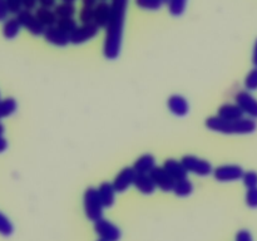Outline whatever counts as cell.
<instances>
[{"mask_svg": "<svg viewBox=\"0 0 257 241\" xmlns=\"http://www.w3.org/2000/svg\"><path fill=\"white\" fill-rule=\"evenodd\" d=\"M193 185L188 178H183V180L176 181L175 187H173V192L178 197H187L192 193Z\"/></svg>", "mask_w": 257, "mask_h": 241, "instance_id": "cell-22", "label": "cell"}, {"mask_svg": "<svg viewBox=\"0 0 257 241\" xmlns=\"http://www.w3.org/2000/svg\"><path fill=\"white\" fill-rule=\"evenodd\" d=\"M12 14H19L23 10V0H5Z\"/></svg>", "mask_w": 257, "mask_h": 241, "instance_id": "cell-33", "label": "cell"}, {"mask_svg": "<svg viewBox=\"0 0 257 241\" xmlns=\"http://www.w3.org/2000/svg\"><path fill=\"white\" fill-rule=\"evenodd\" d=\"M20 29H22V24L19 23V20L17 18H10L4 22L3 25V35H4L7 39H14L18 37Z\"/></svg>", "mask_w": 257, "mask_h": 241, "instance_id": "cell-21", "label": "cell"}, {"mask_svg": "<svg viewBox=\"0 0 257 241\" xmlns=\"http://www.w3.org/2000/svg\"><path fill=\"white\" fill-rule=\"evenodd\" d=\"M18 104L14 98H5L0 100V119L10 117L17 110Z\"/></svg>", "mask_w": 257, "mask_h": 241, "instance_id": "cell-24", "label": "cell"}, {"mask_svg": "<svg viewBox=\"0 0 257 241\" xmlns=\"http://www.w3.org/2000/svg\"><path fill=\"white\" fill-rule=\"evenodd\" d=\"M128 2L130 0H112L110 4V18L105 28V38L103 44V54L107 59H115L120 53Z\"/></svg>", "mask_w": 257, "mask_h": 241, "instance_id": "cell-1", "label": "cell"}, {"mask_svg": "<svg viewBox=\"0 0 257 241\" xmlns=\"http://www.w3.org/2000/svg\"><path fill=\"white\" fill-rule=\"evenodd\" d=\"M97 190H98V195H99V198H100V201H102L103 206H104V207H108V208L112 207V206L114 205L115 193H117V191H115L113 183H110V182L100 183L99 187H98Z\"/></svg>", "mask_w": 257, "mask_h": 241, "instance_id": "cell-17", "label": "cell"}, {"mask_svg": "<svg viewBox=\"0 0 257 241\" xmlns=\"http://www.w3.org/2000/svg\"><path fill=\"white\" fill-rule=\"evenodd\" d=\"M163 168L170 173L171 177H172L175 181H180V180H183V178H187L188 171L186 170V167L183 166L182 161L173 160V158L166 160L165 163H163Z\"/></svg>", "mask_w": 257, "mask_h": 241, "instance_id": "cell-15", "label": "cell"}, {"mask_svg": "<svg viewBox=\"0 0 257 241\" xmlns=\"http://www.w3.org/2000/svg\"><path fill=\"white\" fill-rule=\"evenodd\" d=\"M83 7H93L94 8L95 5L98 4V0H82Z\"/></svg>", "mask_w": 257, "mask_h": 241, "instance_id": "cell-39", "label": "cell"}, {"mask_svg": "<svg viewBox=\"0 0 257 241\" xmlns=\"http://www.w3.org/2000/svg\"><path fill=\"white\" fill-rule=\"evenodd\" d=\"M13 231H14V226H13L12 221L4 213L0 212V235L10 236Z\"/></svg>", "mask_w": 257, "mask_h": 241, "instance_id": "cell-29", "label": "cell"}, {"mask_svg": "<svg viewBox=\"0 0 257 241\" xmlns=\"http://www.w3.org/2000/svg\"><path fill=\"white\" fill-rule=\"evenodd\" d=\"M55 25H57L59 29H62L63 32L68 33V34L74 32L78 28V23L74 18H59V19L57 20V24Z\"/></svg>", "mask_w": 257, "mask_h": 241, "instance_id": "cell-26", "label": "cell"}, {"mask_svg": "<svg viewBox=\"0 0 257 241\" xmlns=\"http://www.w3.org/2000/svg\"><path fill=\"white\" fill-rule=\"evenodd\" d=\"M162 2H163V3H168V0H162Z\"/></svg>", "mask_w": 257, "mask_h": 241, "instance_id": "cell-43", "label": "cell"}, {"mask_svg": "<svg viewBox=\"0 0 257 241\" xmlns=\"http://www.w3.org/2000/svg\"><path fill=\"white\" fill-rule=\"evenodd\" d=\"M9 8L5 0H0V23L5 22L8 19V15H9Z\"/></svg>", "mask_w": 257, "mask_h": 241, "instance_id": "cell-34", "label": "cell"}, {"mask_svg": "<svg viewBox=\"0 0 257 241\" xmlns=\"http://www.w3.org/2000/svg\"><path fill=\"white\" fill-rule=\"evenodd\" d=\"M236 103L240 105L245 114L252 119H257V98L253 97L248 90H241L236 94Z\"/></svg>", "mask_w": 257, "mask_h": 241, "instance_id": "cell-9", "label": "cell"}, {"mask_svg": "<svg viewBox=\"0 0 257 241\" xmlns=\"http://www.w3.org/2000/svg\"><path fill=\"white\" fill-rule=\"evenodd\" d=\"M156 167V158L150 153L142 155L136 160L133 165V170L136 173H151V171Z\"/></svg>", "mask_w": 257, "mask_h": 241, "instance_id": "cell-18", "label": "cell"}, {"mask_svg": "<svg viewBox=\"0 0 257 241\" xmlns=\"http://www.w3.org/2000/svg\"><path fill=\"white\" fill-rule=\"evenodd\" d=\"M62 2H67V3H75L77 0H62Z\"/></svg>", "mask_w": 257, "mask_h": 241, "instance_id": "cell-42", "label": "cell"}, {"mask_svg": "<svg viewBox=\"0 0 257 241\" xmlns=\"http://www.w3.org/2000/svg\"><path fill=\"white\" fill-rule=\"evenodd\" d=\"M7 148H8V141L2 136V137H0V153L4 152Z\"/></svg>", "mask_w": 257, "mask_h": 241, "instance_id": "cell-38", "label": "cell"}, {"mask_svg": "<svg viewBox=\"0 0 257 241\" xmlns=\"http://www.w3.org/2000/svg\"><path fill=\"white\" fill-rule=\"evenodd\" d=\"M17 19L22 24V28L27 29L30 34L35 35V37L44 34L45 27L39 22L37 15L33 14L32 10L23 9L19 14H17Z\"/></svg>", "mask_w": 257, "mask_h": 241, "instance_id": "cell-6", "label": "cell"}, {"mask_svg": "<svg viewBox=\"0 0 257 241\" xmlns=\"http://www.w3.org/2000/svg\"><path fill=\"white\" fill-rule=\"evenodd\" d=\"M38 4V0H23V8L27 10L35 9Z\"/></svg>", "mask_w": 257, "mask_h": 241, "instance_id": "cell-36", "label": "cell"}, {"mask_svg": "<svg viewBox=\"0 0 257 241\" xmlns=\"http://www.w3.org/2000/svg\"><path fill=\"white\" fill-rule=\"evenodd\" d=\"M44 39L47 40L49 44L55 45V47H65L69 44V34L63 32L62 29L57 27V25H52V27L45 28L44 32Z\"/></svg>", "mask_w": 257, "mask_h": 241, "instance_id": "cell-11", "label": "cell"}, {"mask_svg": "<svg viewBox=\"0 0 257 241\" xmlns=\"http://www.w3.org/2000/svg\"><path fill=\"white\" fill-rule=\"evenodd\" d=\"M242 181L243 185L247 188L257 187V172H255V171H247V172L243 173Z\"/></svg>", "mask_w": 257, "mask_h": 241, "instance_id": "cell-31", "label": "cell"}, {"mask_svg": "<svg viewBox=\"0 0 257 241\" xmlns=\"http://www.w3.org/2000/svg\"><path fill=\"white\" fill-rule=\"evenodd\" d=\"M188 0H168V10L173 17H180L185 13Z\"/></svg>", "mask_w": 257, "mask_h": 241, "instance_id": "cell-25", "label": "cell"}, {"mask_svg": "<svg viewBox=\"0 0 257 241\" xmlns=\"http://www.w3.org/2000/svg\"><path fill=\"white\" fill-rule=\"evenodd\" d=\"M4 131H5L4 126H3L2 123H0V137H2V136H3V133H4Z\"/></svg>", "mask_w": 257, "mask_h": 241, "instance_id": "cell-41", "label": "cell"}, {"mask_svg": "<svg viewBox=\"0 0 257 241\" xmlns=\"http://www.w3.org/2000/svg\"><path fill=\"white\" fill-rule=\"evenodd\" d=\"M35 15H37L39 22L42 23L45 28L57 24L58 17L54 13V10H52L50 8H44V7L38 8V9L35 10Z\"/></svg>", "mask_w": 257, "mask_h": 241, "instance_id": "cell-20", "label": "cell"}, {"mask_svg": "<svg viewBox=\"0 0 257 241\" xmlns=\"http://www.w3.org/2000/svg\"><path fill=\"white\" fill-rule=\"evenodd\" d=\"M94 231L99 236V238L105 241H119L122 236V232L117 225L103 217L94 221Z\"/></svg>", "mask_w": 257, "mask_h": 241, "instance_id": "cell-5", "label": "cell"}, {"mask_svg": "<svg viewBox=\"0 0 257 241\" xmlns=\"http://www.w3.org/2000/svg\"><path fill=\"white\" fill-rule=\"evenodd\" d=\"M167 107L171 112L177 117H185L190 112V104L188 100L183 95L173 94L168 98Z\"/></svg>", "mask_w": 257, "mask_h": 241, "instance_id": "cell-13", "label": "cell"}, {"mask_svg": "<svg viewBox=\"0 0 257 241\" xmlns=\"http://www.w3.org/2000/svg\"><path fill=\"white\" fill-rule=\"evenodd\" d=\"M83 206H84V212L88 220L94 222V221L103 217V208H104V206H103L102 201H100L97 188L88 187L84 191Z\"/></svg>", "mask_w": 257, "mask_h": 241, "instance_id": "cell-3", "label": "cell"}, {"mask_svg": "<svg viewBox=\"0 0 257 241\" xmlns=\"http://www.w3.org/2000/svg\"><path fill=\"white\" fill-rule=\"evenodd\" d=\"M243 84H245L246 90H248V92H255V90H257V67H253L248 72Z\"/></svg>", "mask_w": 257, "mask_h": 241, "instance_id": "cell-27", "label": "cell"}, {"mask_svg": "<svg viewBox=\"0 0 257 241\" xmlns=\"http://www.w3.org/2000/svg\"><path fill=\"white\" fill-rule=\"evenodd\" d=\"M246 205L250 208H257V187L247 188V192H246Z\"/></svg>", "mask_w": 257, "mask_h": 241, "instance_id": "cell-32", "label": "cell"}, {"mask_svg": "<svg viewBox=\"0 0 257 241\" xmlns=\"http://www.w3.org/2000/svg\"><path fill=\"white\" fill-rule=\"evenodd\" d=\"M110 18V4L99 2L94 7V24L98 28H107Z\"/></svg>", "mask_w": 257, "mask_h": 241, "instance_id": "cell-16", "label": "cell"}, {"mask_svg": "<svg viewBox=\"0 0 257 241\" xmlns=\"http://www.w3.org/2000/svg\"><path fill=\"white\" fill-rule=\"evenodd\" d=\"M136 171L133 167H124L122 171H119L117 176H115L114 181H113V186H114L117 192H124L127 191L131 186L135 182Z\"/></svg>", "mask_w": 257, "mask_h": 241, "instance_id": "cell-12", "label": "cell"}, {"mask_svg": "<svg viewBox=\"0 0 257 241\" xmlns=\"http://www.w3.org/2000/svg\"><path fill=\"white\" fill-rule=\"evenodd\" d=\"M97 241H105V240H103V238H99V240H97Z\"/></svg>", "mask_w": 257, "mask_h": 241, "instance_id": "cell-44", "label": "cell"}, {"mask_svg": "<svg viewBox=\"0 0 257 241\" xmlns=\"http://www.w3.org/2000/svg\"><path fill=\"white\" fill-rule=\"evenodd\" d=\"M245 173L243 168L238 165H222L213 170V176L221 182H230V181L242 180Z\"/></svg>", "mask_w": 257, "mask_h": 241, "instance_id": "cell-8", "label": "cell"}, {"mask_svg": "<svg viewBox=\"0 0 257 241\" xmlns=\"http://www.w3.org/2000/svg\"><path fill=\"white\" fill-rule=\"evenodd\" d=\"M206 127L215 132L223 135H250L257 128V123L252 118H238V119H225L218 115H213L206 119Z\"/></svg>", "mask_w": 257, "mask_h": 241, "instance_id": "cell-2", "label": "cell"}, {"mask_svg": "<svg viewBox=\"0 0 257 241\" xmlns=\"http://www.w3.org/2000/svg\"><path fill=\"white\" fill-rule=\"evenodd\" d=\"M54 13L57 14L58 19L59 18H73L75 14V7L74 3H67V2H62L60 4H57L54 7Z\"/></svg>", "mask_w": 257, "mask_h": 241, "instance_id": "cell-23", "label": "cell"}, {"mask_svg": "<svg viewBox=\"0 0 257 241\" xmlns=\"http://www.w3.org/2000/svg\"><path fill=\"white\" fill-rule=\"evenodd\" d=\"M102 2H105V0H102Z\"/></svg>", "mask_w": 257, "mask_h": 241, "instance_id": "cell-45", "label": "cell"}, {"mask_svg": "<svg viewBox=\"0 0 257 241\" xmlns=\"http://www.w3.org/2000/svg\"><path fill=\"white\" fill-rule=\"evenodd\" d=\"M236 241H253L252 235H251L250 231L241 230L238 231L237 235H236Z\"/></svg>", "mask_w": 257, "mask_h": 241, "instance_id": "cell-35", "label": "cell"}, {"mask_svg": "<svg viewBox=\"0 0 257 241\" xmlns=\"http://www.w3.org/2000/svg\"><path fill=\"white\" fill-rule=\"evenodd\" d=\"M79 20L83 23V24L94 23V8L83 7L79 12Z\"/></svg>", "mask_w": 257, "mask_h": 241, "instance_id": "cell-30", "label": "cell"}, {"mask_svg": "<svg viewBox=\"0 0 257 241\" xmlns=\"http://www.w3.org/2000/svg\"><path fill=\"white\" fill-rule=\"evenodd\" d=\"M151 177L155 181L156 186H157L160 190H162L163 192H170V191H173V187H175L176 181L171 177L170 173L162 167H157L156 166L152 171H151Z\"/></svg>", "mask_w": 257, "mask_h": 241, "instance_id": "cell-10", "label": "cell"}, {"mask_svg": "<svg viewBox=\"0 0 257 241\" xmlns=\"http://www.w3.org/2000/svg\"><path fill=\"white\" fill-rule=\"evenodd\" d=\"M243 110L241 109L240 105L236 103V104H232V103H226V104H222L220 108H218V117L225 118V119H238V118L243 117Z\"/></svg>", "mask_w": 257, "mask_h": 241, "instance_id": "cell-19", "label": "cell"}, {"mask_svg": "<svg viewBox=\"0 0 257 241\" xmlns=\"http://www.w3.org/2000/svg\"><path fill=\"white\" fill-rule=\"evenodd\" d=\"M252 64L257 67V39L255 42V45H253V50H252Z\"/></svg>", "mask_w": 257, "mask_h": 241, "instance_id": "cell-40", "label": "cell"}, {"mask_svg": "<svg viewBox=\"0 0 257 241\" xmlns=\"http://www.w3.org/2000/svg\"><path fill=\"white\" fill-rule=\"evenodd\" d=\"M136 4L142 9L156 12V10H160L162 8L163 2L162 0H136Z\"/></svg>", "mask_w": 257, "mask_h": 241, "instance_id": "cell-28", "label": "cell"}, {"mask_svg": "<svg viewBox=\"0 0 257 241\" xmlns=\"http://www.w3.org/2000/svg\"><path fill=\"white\" fill-rule=\"evenodd\" d=\"M38 3L40 4V7H44V8H54L55 5V0H38Z\"/></svg>", "mask_w": 257, "mask_h": 241, "instance_id": "cell-37", "label": "cell"}, {"mask_svg": "<svg viewBox=\"0 0 257 241\" xmlns=\"http://www.w3.org/2000/svg\"><path fill=\"white\" fill-rule=\"evenodd\" d=\"M181 161H182L183 166H185L188 172L195 173V175L201 176V177H206V176H210L211 173H213L212 165L208 161L203 160V158L187 155L183 156Z\"/></svg>", "mask_w": 257, "mask_h": 241, "instance_id": "cell-4", "label": "cell"}, {"mask_svg": "<svg viewBox=\"0 0 257 241\" xmlns=\"http://www.w3.org/2000/svg\"><path fill=\"white\" fill-rule=\"evenodd\" d=\"M99 28L94 24V23H88V24H82L78 27L74 32L69 34V42L74 45L84 44V43L89 42L93 38L97 37Z\"/></svg>", "mask_w": 257, "mask_h": 241, "instance_id": "cell-7", "label": "cell"}, {"mask_svg": "<svg viewBox=\"0 0 257 241\" xmlns=\"http://www.w3.org/2000/svg\"><path fill=\"white\" fill-rule=\"evenodd\" d=\"M133 185L143 195H152L156 191V188H157L150 173H137Z\"/></svg>", "mask_w": 257, "mask_h": 241, "instance_id": "cell-14", "label": "cell"}, {"mask_svg": "<svg viewBox=\"0 0 257 241\" xmlns=\"http://www.w3.org/2000/svg\"><path fill=\"white\" fill-rule=\"evenodd\" d=\"M0 100H2V99H0Z\"/></svg>", "mask_w": 257, "mask_h": 241, "instance_id": "cell-46", "label": "cell"}]
</instances>
